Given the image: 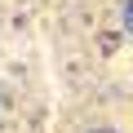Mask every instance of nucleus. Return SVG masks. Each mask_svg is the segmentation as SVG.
Here are the masks:
<instances>
[{"mask_svg": "<svg viewBox=\"0 0 133 133\" xmlns=\"http://www.w3.org/2000/svg\"><path fill=\"white\" fill-rule=\"evenodd\" d=\"M124 31L133 36V0H124Z\"/></svg>", "mask_w": 133, "mask_h": 133, "instance_id": "f257e3e1", "label": "nucleus"}, {"mask_svg": "<svg viewBox=\"0 0 133 133\" xmlns=\"http://www.w3.org/2000/svg\"><path fill=\"white\" fill-rule=\"evenodd\" d=\"M93 133H115V129H93Z\"/></svg>", "mask_w": 133, "mask_h": 133, "instance_id": "f03ea898", "label": "nucleus"}]
</instances>
